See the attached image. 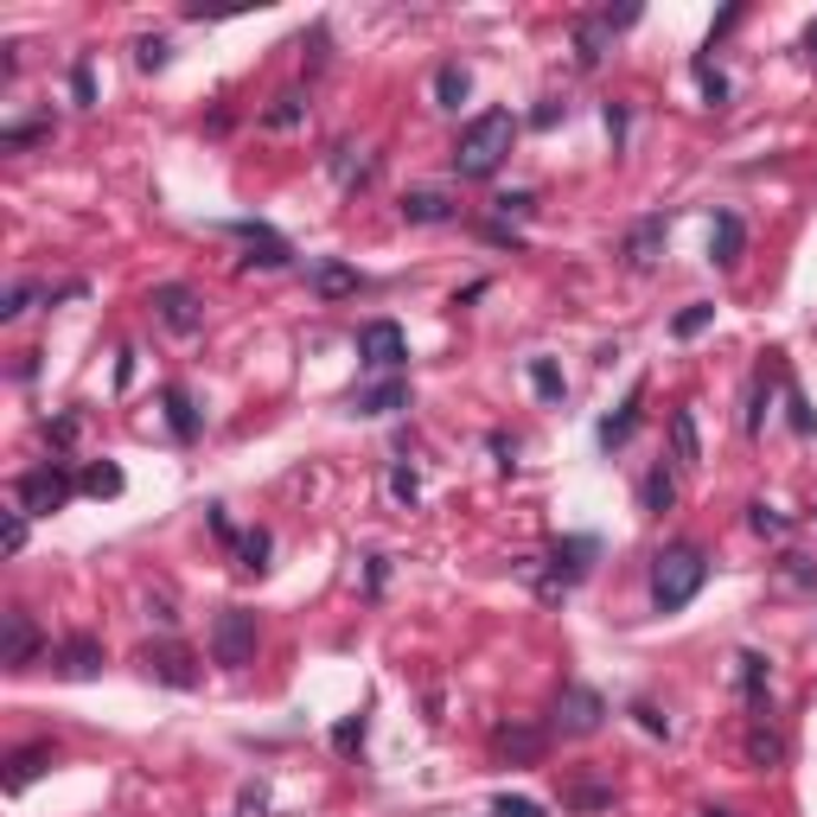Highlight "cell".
<instances>
[{"label":"cell","instance_id":"f1b7e54d","mask_svg":"<svg viewBox=\"0 0 817 817\" xmlns=\"http://www.w3.org/2000/svg\"><path fill=\"white\" fill-rule=\"evenodd\" d=\"M747 760L760 766V773H766V766H779V760H786V740L773 735L766 722H754V728H747Z\"/></svg>","mask_w":817,"mask_h":817},{"label":"cell","instance_id":"7bdbcfd3","mask_svg":"<svg viewBox=\"0 0 817 817\" xmlns=\"http://www.w3.org/2000/svg\"><path fill=\"white\" fill-rule=\"evenodd\" d=\"M71 97L83 102V109L97 102V71H90V58H77V64H71Z\"/></svg>","mask_w":817,"mask_h":817},{"label":"cell","instance_id":"52a82bcc","mask_svg":"<svg viewBox=\"0 0 817 817\" xmlns=\"http://www.w3.org/2000/svg\"><path fill=\"white\" fill-rule=\"evenodd\" d=\"M357 357L371 364V371H383V377H396L408 357V332L396 326V320H371V326H357Z\"/></svg>","mask_w":817,"mask_h":817},{"label":"cell","instance_id":"ab89813d","mask_svg":"<svg viewBox=\"0 0 817 817\" xmlns=\"http://www.w3.org/2000/svg\"><path fill=\"white\" fill-rule=\"evenodd\" d=\"M167 58H173L167 39H134V64H141V71H167Z\"/></svg>","mask_w":817,"mask_h":817},{"label":"cell","instance_id":"ba28073f","mask_svg":"<svg viewBox=\"0 0 817 817\" xmlns=\"http://www.w3.org/2000/svg\"><path fill=\"white\" fill-rule=\"evenodd\" d=\"M153 313H160V326L179 332V339H192V332L204 326V301H199V288H185V281H160V288H153Z\"/></svg>","mask_w":817,"mask_h":817},{"label":"cell","instance_id":"f907efd6","mask_svg":"<svg viewBox=\"0 0 817 817\" xmlns=\"http://www.w3.org/2000/svg\"><path fill=\"white\" fill-rule=\"evenodd\" d=\"M7 549H13V556L26 549V511H7Z\"/></svg>","mask_w":817,"mask_h":817},{"label":"cell","instance_id":"44dd1931","mask_svg":"<svg viewBox=\"0 0 817 817\" xmlns=\"http://www.w3.org/2000/svg\"><path fill=\"white\" fill-rule=\"evenodd\" d=\"M46 766H51V747H46V740H32V747H20V754L7 760V791H26L32 779H39V773H46Z\"/></svg>","mask_w":817,"mask_h":817},{"label":"cell","instance_id":"1f68e13d","mask_svg":"<svg viewBox=\"0 0 817 817\" xmlns=\"http://www.w3.org/2000/svg\"><path fill=\"white\" fill-rule=\"evenodd\" d=\"M122 466H115V460H97V466H83V492H90V498H115V492H122Z\"/></svg>","mask_w":817,"mask_h":817},{"label":"cell","instance_id":"7c38bea8","mask_svg":"<svg viewBox=\"0 0 817 817\" xmlns=\"http://www.w3.org/2000/svg\"><path fill=\"white\" fill-rule=\"evenodd\" d=\"M141 670L167 689H199V664H192L185 645H148V652H141Z\"/></svg>","mask_w":817,"mask_h":817},{"label":"cell","instance_id":"681fc988","mask_svg":"<svg viewBox=\"0 0 817 817\" xmlns=\"http://www.w3.org/2000/svg\"><path fill=\"white\" fill-rule=\"evenodd\" d=\"M601 115H607V134H613V153H619V141H626V109H619V102H607V109H601Z\"/></svg>","mask_w":817,"mask_h":817},{"label":"cell","instance_id":"4dcf8cb0","mask_svg":"<svg viewBox=\"0 0 817 817\" xmlns=\"http://www.w3.org/2000/svg\"><path fill=\"white\" fill-rule=\"evenodd\" d=\"M269 549H275V536H269V531H243V536H236V568L262 575V568H269Z\"/></svg>","mask_w":817,"mask_h":817},{"label":"cell","instance_id":"484cf974","mask_svg":"<svg viewBox=\"0 0 817 817\" xmlns=\"http://www.w3.org/2000/svg\"><path fill=\"white\" fill-rule=\"evenodd\" d=\"M670 454H677V466H696V460H703V441H696V415H689V408L670 415Z\"/></svg>","mask_w":817,"mask_h":817},{"label":"cell","instance_id":"f5cc1de1","mask_svg":"<svg viewBox=\"0 0 817 817\" xmlns=\"http://www.w3.org/2000/svg\"><path fill=\"white\" fill-rule=\"evenodd\" d=\"M735 26H740V7H728V13H722V20L709 26V46H715V39H722V32H735Z\"/></svg>","mask_w":817,"mask_h":817},{"label":"cell","instance_id":"f35d334b","mask_svg":"<svg viewBox=\"0 0 817 817\" xmlns=\"http://www.w3.org/2000/svg\"><path fill=\"white\" fill-rule=\"evenodd\" d=\"M39 294H46L39 281H20V288H7V301H0V320H20V313L39 301Z\"/></svg>","mask_w":817,"mask_h":817},{"label":"cell","instance_id":"d6a6232c","mask_svg":"<svg viewBox=\"0 0 817 817\" xmlns=\"http://www.w3.org/2000/svg\"><path fill=\"white\" fill-rule=\"evenodd\" d=\"M32 141H51V115H39V122H13V128H0V148H7V153L32 148Z\"/></svg>","mask_w":817,"mask_h":817},{"label":"cell","instance_id":"60d3db41","mask_svg":"<svg viewBox=\"0 0 817 817\" xmlns=\"http://www.w3.org/2000/svg\"><path fill=\"white\" fill-rule=\"evenodd\" d=\"M747 524H754L760 536H786L791 531V517H779L773 505H747Z\"/></svg>","mask_w":817,"mask_h":817},{"label":"cell","instance_id":"e575fe53","mask_svg":"<svg viewBox=\"0 0 817 817\" xmlns=\"http://www.w3.org/2000/svg\"><path fill=\"white\" fill-rule=\"evenodd\" d=\"M709 326H715V306H709V301L684 306V313L670 320V332H677V339H696V332H709Z\"/></svg>","mask_w":817,"mask_h":817},{"label":"cell","instance_id":"cb8c5ba5","mask_svg":"<svg viewBox=\"0 0 817 817\" xmlns=\"http://www.w3.org/2000/svg\"><path fill=\"white\" fill-rule=\"evenodd\" d=\"M562 805H575V811H607L613 786H601V779H562Z\"/></svg>","mask_w":817,"mask_h":817},{"label":"cell","instance_id":"8d00e7d4","mask_svg":"<svg viewBox=\"0 0 817 817\" xmlns=\"http://www.w3.org/2000/svg\"><path fill=\"white\" fill-rule=\"evenodd\" d=\"M39 434H46L51 447L64 454V447H77V434H83V415H51V422H46Z\"/></svg>","mask_w":817,"mask_h":817},{"label":"cell","instance_id":"e0dca14e","mask_svg":"<svg viewBox=\"0 0 817 817\" xmlns=\"http://www.w3.org/2000/svg\"><path fill=\"white\" fill-rule=\"evenodd\" d=\"M396 408H408V383L403 377H383V383L352 390V415H396Z\"/></svg>","mask_w":817,"mask_h":817},{"label":"cell","instance_id":"d590c367","mask_svg":"<svg viewBox=\"0 0 817 817\" xmlns=\"http://www.w3.org/2000/svg\"><path fill=\"white\" fill-rule=\"evenodd\" d=\"M301 115H306V97H301V90H281V97H275V109H269L262 122H269V128H294Z\"/></svg>","mask_w":817,"mask_h":817},{"label":"cell","instance_id":"30bf717a","mask_svg":"<svg viewBox=\"0 0 817 817\" xmlns=\"http://www.w3.org/2000/svg\"><path fill=\"white\" fill-rule=\"evenodd\" d=\"M51 670H58V677H71V684H90V677L102 670V638L97 633L58 638V645H51Z\"/></svg>","mask_w":817,"mask_h":817},{"label":"cell","instance_id":"2e32d148","mask_svg":"<svg viewBox=\"0 0 817 817\" xmlns=\"http://www.w3.org/2000/svg\"><path fill=\"white\" fill-rule=\"evenodd\" d=\"M740 250H747V224H740L735 211H715V224H709V262H715V269H735Z\"/></svg>","mask_w":817,"mask_h":817},{"label":"cell","instance_id":"d4e9b609","mask_svg":"<svg viewBox=\"0 0 817 817\" xmlns=\"http://www.w3.org/2000/svg\"><path fill=\"white\" fill-rule=\"evenodd\" d=\"M466 97H473V77H466V64H441V71H434V102H441V109H460Z\"/></svg>","mask_w":817,"mask_h":817},{"label":"cell","instance_id":"836d02e7","mask_svg":"<svg viewBox=\"0 0 817 817\" xmlns=\"http://www.w3.org/2000/svg\"><path fill=\"white\" fill-rule=\"evenodd\" d=\"M689 71H696V83H703V97H709V109H728V77L715 71L709 58H696Z\"/></svg>","mask_w":817,"mask_h":817},{"label":"cell","instance_id":"83f0119b","mask_svg":"<svg viewBox=\"0 0 817 817\" xmlns=\"http://www.w3.org/2000/svg\"><path fill=\"white\" fill-rule=\"evenodd\" d=\"M638 505H645V511H670V505H677V480H670L664 466H652V473L638 480Z\"/></svg>","mask_w":817,"mask_h":817},{"label":"cell","instance_id":"db71d44e","mask_svg":"<svg viewBox=\"0 0 817 817\" xmlns=\"http://www.w3.org/2000/svg\"><path fill=\"white\" fill-rule=\"evenodd\" d=\"M805 58H811V64H817V26H811V32H805Z\"/></svg>","mask_w":817,"mask_h":817},{"label":"cell","instance_id":"d6986e66","mask_svg":"<svg viewBox=\"0 0 817 817\" xmlns=\"http://www.w3.org/2000/svg\"><path fill=\"white\" fill-rule=\"evenodd\" d=\"M460 204L447 199V192H434V185H415V192H403V218L408 224H447Z\"/></svg>","mask_w":817,"mask_h":817},{"label":"cell","instance_id":"9c48e42d","mask_svg":"<svg viewBox=\"0 0 817 817\" xmlns=\"http://www.w3.org/2000/svg\"><path fill=\"white\" fill-rule=\"evenodd\" d=\"M230 236H243V243H250L243 269H288V262H294V243H288L281 230L255 224V218H236V224H230Z\"/></svg>","mask_w":817,"mask_h":817},{"label":"cell","instance_id":"8992f818","mask_svg":"<svg viewBox=\"0 0 817 817\" xmlns=\"http://www.w3.org/2000/svg\"><path fill=\"white\" fill-rule=\"evenodd\" d=\"M211 658L230 664V670H243V664L255 658V613L250 607L218 613V626H211Z\"/></svg>","mask_w":817,"mask_h":817},{"label":"cell","instance_id":"6da1fadb","mask_svg":"<svg viewBox=\"0 0 817 817\" xmlns=\"http://www.w3.org/2000/svg\"><path fill=\"white\" fill-rule=\"evenodd\" d=\"M511 148H517V115H511V109H485V115H473V122L460 128L454 173L460 179H492L505 167Z\"/></svg>","mask_w":817,"mask_h":817},{"label":"cell","instance_id":"7a4b0ae2","mask_svg":"<svg viewBox=\"0 0 817 817\" xmlns=\"http://www.w3.org/2000/svg\"><path fill=\"white\" fill-rule=\"evenodd\" d=\"M703 582H709V556L696 543H670L652 556V607L658 613H684L703 594Z\"/></svg>","mask_w":817,"mask_h":817},{"label":"cell","instance_id":"ee69618b","mask_svg":"<svg viewBox=\"0 0 817 817\" xmlns=\"http://www.w3.org/2000/svg\"><path fill=\"white\" fill-rule=\"evenodd\" d=\"M786 408H791V434H817V415H811V403H805V396H798L791 383H786Z\"/></svg>","mask_w":817,"mask_h":817},{"label":"cell","instance_id":"ac0fdd59","mask_svg":"<svg viewBox=\"0 0 817 817\" xmlns=\"http://www.w3.org/2000/svg\"><path fill=\"white\" fill-rule=\"evenodd\" d=\"M160 408H167V428H173V441H199L204 415H199V403H192L179 383H167V390H160Z\"/></svg>","mask_w":817,"mask_h":817},{"label":"cell","instance_id":"816d5d0a","mask_svg":"<svg viewBox=\"0 0 817 817\" xmlns=\"http://www.w3.org/2000/svg\"><path fill=\"white\" fill-rule=\"evenodd\" d=\"M562 115H568V102H556V97H549V102H543V109L531 115V128H556Z\"/></svg>","mask_w":817,"mask_h":817},{"label":"cell","instance_id":"bcb514c9","mask_svg":"<svg viewBox=\"0 0 817 817\" xmlns=\"http://www.w3.org/2000/svg\"><path fill=\"white\" fill-rule=\"evenodd\" d=\"M498 218H524V211H536V192H498Z\"/></svg>","mask_w":817,"mask_h":817},{"label":"cell","instance_id":"f6af8a7d","mask_svg":"<svg viewBox=\"0 0 817 817\" xmlns=\"http://www.w3.org/2000/svg\"><path fill=\"white\" fill-rule=\"evenodd\" d=\"M492 817H543V805H536V798H511V791H498V798H492Z\"/></svg>","mask_w":817,"mask_h":817},{"label":"cell","instance_id":"9a60e30c","mask_svg":"<svg viewBox=\"0 0 817 817\" xmlns=\"http://www.w3.org/2000/svg\"><path fill=\"white\" fill-rule=\"evenodd\" d=\"M638 408H645V383H633V390H626V403L613 408L607 422H601V428H594V441H601V447H626V441H633L638 434Z\"/></svg>","mask_w":817,"mask_h":817},{"label":"cell","instance_id":"74e56055","mask_svg":"<svg viewBox=\"0 0 817 817\" xmlns=\"http://www.w3.org/2000/svg\"><path fill=\"white\" fill-rule=\"evenodd\" d=\"M364 735H371V722H364V715H345V722L332 728V747H339V754H357V747H364Z\"/></svg>","mask_w":817,"mask_h":817},{"label":"cell","instance_id":"5b68a950","mask_svg":"<svg viewBox=\"0 0 817 817\" xmlns=\"http://www.w3.org/2000/svg\"><path fill=\"white\" fill-rule=\"evenodd\" d=\"M601 722H607V696H601V689H587V684H562L556 709H549V728H556V735L587 740V735H601Z\"/></svg>","mask_w":817,"mask_h":817},{"label":"cell","instance_id":"4fadbf2b","mask_svg":"<svg viewBox=\"0 0 817 817\" xmlns=\"http://www.w3.org/2000/svg\"><path fill=\"white\" fill-rule=\"evenodd\" d=\"M32 658H39V626H32V613L7 607V619H0V664H7V670H26Z\"/></svg>","mask_w":817,"mask_h":817},{"label":"cell","instance_id":"277c9868","mask_svg":"<svg viewBox=\"0 0 817 817\" xmlns=\"http://www.w3.org/2000/svg\"><path fill=\"white\" fill-rule=\"evenodd\" d=\"M594 556H601V536H562L556 549L543 556L549 562V575H536V594H543V601H562V594L594 568Z\"/></svg>","mask_w":817,"mask_h":817},{"label":"cell","instance_id":"c3c4849f","mask_svg":"<svg viewBox=\"0 0 817 817\" xmlns=\"http://www.w3.org/2000/svg\"><path fill=\"white\" fill-rule=\"evenodd\" d=\"M786 582H798V587H817V568L805 556H786Z\"/></svg>","mask_w":817,"mask_h":817},{"label":"cell","instance_id":"4316f807","mask_svg":"<svg viewBox=\"0 0 817 817\" xmlns=\"http://www.w3.org/2000/svg\"><path fill=\"white\" fill-rule=\"evenodd\" d=\"M524 371H531V390L543 396V403H562V396H568V377L556 371V357H531Z\"/></svg>","mask_w":817,"mask_h":817},{"label":"cell","instance_id":"11a10c76","mask_svg":"<svg viewBox=\"0 0 817 817\" xmlns=\"http://www.w3.org/2000/svg\"><path fill=\"white\" fill-rule=\"evenodd\" d=\"M696 817H735V811H696Z\"/></svg>","mask_w":817,"mask_h":817},{"label":"cell","instance_id":"7402d4cb","mask_svg":"<svg viewBox=\"0 0 817 817\" xmlns=\"http://www.w3.org/2000/svg\"><path fill=\"white\" fill-rule=\"evenodd\" d=\"M313 294H326V301H339V294H357V269H345V262H313Z\"/></svg>","mask_w":817,"mask_h":817},{"label":"cell","instance_id":"5bb4252c","mask_svg":"<svg viewBox=\"0 0 817 817\" xmlns=\"http://www.w3.org/2000/svg\"><path fill=\"white\" fill-rule=\"evenodd\" d=\"M619 255H626V269H658V255H664V211H652V218H638L633 230H626V243H619Z\"/></svg>","mask_w":817,"mask_h":817},{"label":"cell","instance_id":"f546056e","mask_svg":"<svg viewBox=\"0 0 817 817\" xmlns=\"http://www.w3.org/2000/svg\"><path fill=\"white\" fill-rule=\"evenodd\" d=\"M332 173H339V185H364V179L377 173V160H364V153L345 141V148H332Z\"/></svg>","mask_w":817,"mask_h":817},{"label":"cell","instance_id":"7dc6e473","mask_svg":"<svg viewBox=\"0 0 817 817\" xmlns=\"http://www.w3.org/2000/svg\"><path fill=\"white\" fill-rule=\"evenodd\" d=\"M633 715H638V728H645V735H670V722H664L652 703H633Z\"/></svg>","mask_w":817,"mask_h":817},{"label":"cell","instance_id":"603a6c76","mask_svg":"<svg viewBox=\"0 0 817 817\" xmlns=\"http://www.w3.org/2000/svg\"><path fill=\"white\" fill-rule=\"evenodd\" d=\"M740 696H747V709L754 715H766V658L760 652H740Z\"/></svg>","mask_w":817,"mask_h":817},{"label":"cell","instance_id":"b9f144b4","mask_svg":"<svg viewBox=\"0 0 817 817\" xmlns=\"http://www.w3.org/2000/svg\"><path fill=\"white\" fill-rule=\"evenodd\" d=\"M390 498H396V505H415V498H422V480H415L408 466H390Z\"/></svg>","mask_w":817,"mask_h":817},{"label":"cell","instance_id":"ffe728a7","mask_svg":"<svg viewBox=\"0 0 817 817\" xmlns=\"http://www.w3.org/2000/svg\"><path fill=\"white\" fill-rule=\"evenodd\" d=\"M492 747H498V754H517V760H543V728L498 722V728H492Z\"/></svg>","mask_w":817,"mask_h":817},{"label":"cell","instance_id":"8fae6325","mask_svg":"<svg viewBox=\"0 0 817 817\" xmlns=\"http://www.w3.org/2000/svg\"><path fill=\"white\" fill-rule=\"evenodd\" d=\"M638 20V7H619V13H594V20L575 26V64L582 71H594L601 58H607V39L619 32V26H633Z\"/></svg>","mask_w":817,"mask_h":817},{"label":"cell","instance_id":"3957f363","mask_svg":"<svg viewBox=\"0 0 817 817\" xmlns=\"http://www.w3.org/2000/svg\"><path fill=\"white\" fill-rule=\"evenodd\" d=\"M20 511L26 517H51L58 505H71V492H83V480H71V466L64 460H46V466H32V473H20Z\"/></svg>","mask_w":817,"mask_h":817}]
</instances>
